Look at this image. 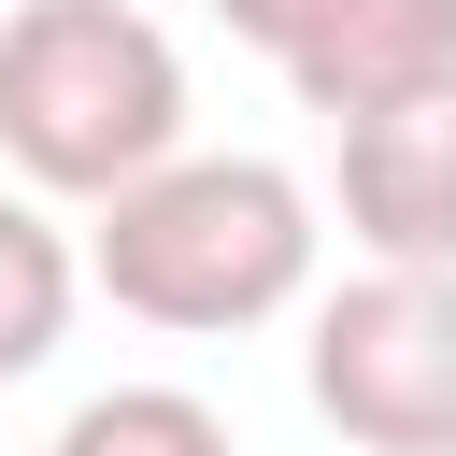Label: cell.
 Instances as JSON below:
<instances>
[{
	"label": "cell",
	"mask_w": 456,
	"mask_h": 456,
	"mask_svg": "<svg viewBox=\"0 0 456 456\" xmlns=\"http://www.w3.org/2000/svg\"><path fill=\"white\" fill-rule=\"evenodd\" d=\"M314 242H328L314 185L271 157H185L171 142L114 200H86V285L142 328H185V342H242V328L299 314Z\"/></svg>",
	"instance_id": "6da1fadb"
},
{
	"label": "cell",
	"mask_w": 456,
	"mask_h": 456,
	"mask_svg": "<svg viewBox=\"0 0 456 456\" xmlns=\"http://www.w3.org/2000/svg\"><path fill=\"white\" fill-rule=\"evenodd\" d=\"M185 142V57L128 0H14L0 14V157L28 200H114Z\"/></svg>",
	"instance_id": "7a4b0ae2"
},
{
	"label": "cell",
	"mask_w": 456,
	"mask_h": 456,
	"mask_svg": "<svg viewBox=\"0 0 456 456\" xmlns=\"http://www.w3.org/2000/svg\"><path fill=\"white\" fill-rule=\"evenodd\" d=\"M299 385L356 456H456V271L370 256L356 285H328Z\"/></svg>",
	"instance_id": "3957f363"
},
{
	"label": "cell",
	"mask_w": 456,
	"mask_h": 456,
	"mask_svg": "<svg viewBox=\"0 0 456 456\" xmlns=\"http://www.w3.org/2000/svg\"><path fill=\"white\" fill-rule=\"evenodd\" d=\"M342 242L456 271V71L413 86V100L342 114Z\"/></svg>",
	"instance_id": "277c9868"
},
{
	"label": "cell",
	"mask_w": 456,
	"mask_h": 456,
	"mask_svg": "<svg viewBox=\"0 0 456 456\" xmlns=\"http://www.w3.org/2000/svg\"><path fill=\"white\" fill-rule=\"evenodd\" d=\"M285 86H299V114H370V100H413V86H442L456 71V0H328L285 57H271Z\"/></svg>",
	"instance_id": "5b68a950"
},
{
	"label": "cell",
	"mask_w": 456,
	"mask_h": 456,
	"mask_svg": "<svg viewBox=\"0 0 456 456\" xmlns=\"http://www.w3.org/2000/svg\"><path fill=\"white\" fill-rule=\"evenodd\" d=\"M71 299H86V242H71L28 185H0V385H28V370L71 342Z\"/></svg>",
	"instance_id": "8992f818"
},
{
	"label": "cell",
	"mask_w": 456,
	"mask_h": 456,
	"mask_svg": "<svg viewBox=\"0 0 456 456\" xmlns=\"http://www.w3.org/2000/svg\"><path fill=\"white\" fill-rule=\"evenodd\" d=\"M43 456H242V442L200 385H100V399H71V428Z\"/></svg>",
	"instance_id": "52a82bcc"
},
{
	"label": "cell",
	"mask_w": 456,
	"mask_h": 456,
	"mask_svg": "<svg viewBox=\"0 0 456 456\" xmlns=\"http://www.w3.org/2000/svg\"><path fill=\"white\" fill-rule=\"evenodd\" d=\"M314 14H328V0H214V28H228V43H256V57H285Z\"/></svg>",
	"instance_id": "ba28073f"
}]
</instances>
